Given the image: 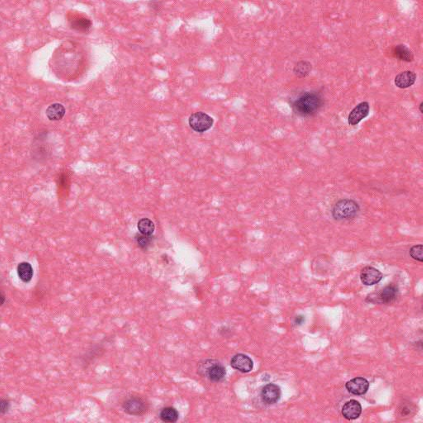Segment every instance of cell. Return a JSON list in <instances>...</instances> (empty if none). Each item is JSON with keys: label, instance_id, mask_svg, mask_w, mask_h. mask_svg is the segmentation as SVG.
<instances>
[{"label": "cell", "instance_id": "obj_1", "mask_svg": "<svg viewBox=\"0 0 423 423\" xmlns=\"http://www.w3.org/2000/svg\"><path fill=\"white\" fill-rule=\"evenodd\" d=\"M292 112L302 118L316 116L325 105V98L318 91H308L291 102Z\"/></svg>", "mask_w": 423, "mask_h": 423}, {"label": "cell", "instance_id": "obj_2", "mask_svg": "<svg viewBox=\"0 0 423 423\" xmlns=\"http://www.w3.org/2000/svg\"><path fill=\"white\" fill-rule=\"evenodd\" d=\"M360 212L359 204L353 200H340L333 206L332 215L338 222H350L356 218Z\"/></svg>", "mask_w": 423, "mask_h": 423}, {"label": "cell", "instance_id": "obj_3", "mask_svg": "<svg viewBox=\"0 0 423 423\" xmlns=\"http://www.w3.org/2000/svg\"><path fill=\"white\" fill-rule=\"evenodd\" d=\"M198 373L212 383L222 382L226 376L225 366L215 360H207L200 364Z\"/></svg>", "mask_w": 423, "mask_h": 423}, {"label": "cell", "instance_id": "obj_4", "mask_svg": "<svg viewBox=\"0 0 423 423\" xmlns=\"http://www.w3.org/2000/svg\"><path fill=\"white\" fill-rule=\"evenodd\" d=\"M400 296V290L395 284H390L381 290L378 294L370 295L366 298V302L378 304L390 305L396 302Z\"/></svg>", "mask_w": 423, "mask_h": 423}, {"label": "cell", "instance_id": "obj_5", "mask_svg": "<svg viewBox=\"0 0 423 423\" xmlns=\"http://www.w3.org/2000/svg\"><path fill=\"white\" fill-rule=\"evenodd\" d=\"M214 124V118L204 112H195L188 119V124L191 128L198 134H204L210 131Z\"/></svg>", "mask_w": 423, "mask_h": 423}, {"label": "cell", "instance_id": "obj_6", "mask_svg": "<svg viewBox=\"0 0 423 423\" xmlns=\"http://www.w3.org/2000/svg\"><path fill=\"white\" fill-rule=\"evenodd\" d=\"M124 412L131 416H142L148 411V404L140 398L132 397L122 404Z\"/></svg>", "mask_w": 423, "mask_h": 423}, {"label": "cell", "instance_id": "obj_7", "mask_svg": "<svg viewBox=\"0 0 423 423\" xmlns=\"http://www.w3.org/2000/svg\"><path fill=\"white\" fill-rule=\"evenodd\" d=\"M370 114V104L368 102H362L352 110L348 116V124L350 126H357Z\"/></svg>", "mask_w": 423, "mask_h": 423}, {"label": "cell", "instance_id": "obj_8", "mask_svg": "<svg viewBox=\"0 0 423 423\" xmlns=\"http://www.w3.org/2000/svg\"><path fill=\"white\" fill-rule=\"evenodd\" d=\"M282 396L281 388L274 384H269L262 388L260 397L262 401L266 405H274L280 400Z\"/></svg>", "mask_w": 423, "mask_h": 423}, {"label": "cell", "instance_id": "obj_9", "mask_svg": "<svg viewBox=\"0 0 423 423\" xmlns=\"http://www.w3.org/2000/svg\"><path fill=\"white\" fill-rule=\"evenodd\" d=\"M231 366L240 373H250L254 368V362L246 354H238L231 360Z\"/></svg>", "mask_w": 423, "mask_h": 423}, {"label": "cell", "instance_id": "obj_10", "mask_svg": "<svg viewBox=\"0 0 423 423\" xmlns=\"http://www.w3.org/2000/svg\"><path fill=\"white\" fill-rule=\"evenodd\" d=\"M383 278V274L374 267H364L360 272V280L366 286H374L378 284Z\"/></svg>", "mask_w": 423, "mask_h": 423}, {"label": "cell", "instance_id": "obj_11", "mask_svg": "<svg viewBox=\"0 0 423 423\" xmlns=\"http://www.w3.org/2000/svg\"><path fill=\"white\" fill-rule=\"evenodd\" d=\"M346 388L348 392L356 396L366 394L370 388V383L364 378H356L347 382Z\"/></svg>", "mask_w": 423, "mask_h": 423}, {"label": "cell", "instance_id": "obj_12", "mask_svg": "<svg viewBox=\"0 0 423 423\" xmlns=\"http://www.w3.org/2000/svg\"><path fill=\"white\" fill-rule=\"evenodd\" d=\"M416 78H418V76L415 72L406 70V72H401L395 77L394 84L400 90H406V88H411L412 86L415 84Z\"/></svg>", "mask_w": 423, "mask_h": 423}, {"label": "cell", "instance_id": "obj_13", "mask_svg": "<svg viewBox=\"0 0 423 423\" xmlns=\"http://www.w3.org/2000/svg\"><path fill=\"white\" fill-rule=\"evenodd\" d=\"M362 414V404L356 400H350L343 406L342 415L347 420L359 418Z\"/></svg>", "mask_w": 423, "mask_h": 423}, {"label": "cell", "instance_id": "obj_14", "mask_svg": "<svg viewBox=\"0 0 423 423\" xmlns=\"http://www.w3.org/2000/svg\"><path fill=\"white\" fill-rule=\"evenodd\" d=\"M392 54L394 58L400 60L401 62L411 63L414 60V54L411 49L404 44L395 46L392 48Z\"/></svg>", "mask_w": 423, "mask_h": 423}, {"label": "cell", "instance_id": "obj_15", "mask_svg": "<svg viewBox=\"0 0 423 423\" xmlns=\"http://www.w3.org/2000/svg\"><path fill=\"white\" fill-rule=\"evenodd\" d=\"M66 108L60 104H53L46 110V114L50 121L56 122L62 120L66 115Z\"/></svg>", "mask_w": 423, "mask_h": 423}, {"label": "cell", "instance_id": "obj_16", "mask_svg": "<svg viewBox=\"0 0 423 423\" xmlns=\"http://www.w3.org/2000/svg\"><path fill=\"white\" fill-rule=\"evenodd\" d=\"M312 72V64L308 60H300L295 64L294 74L298 78H306Z\"/></svg>", "mask_w": 423, "mask_h": 423}, {"label": "cell", "instance_id": "obj_17", "mask_svg": "<svg viewBox=\"0 0 423 423\" xmlns=\"http://www.w3.org/2000/svg\"><path fill=\"white\" fill-rule=\"evenodd\" d=\"M18 274L24 283H29L34 278V269L28 262H22L18 266Z\"/></svg>", "mask_w": 423, "mask_h": 423}, {"label": "cell", "instance_id": "obj_18", "mask_svg": "<svg viewBox=\"0 0 423 423\" xmlns=\"http://www.w3.org/2000/svg\"><path fill=\"white\" fill-rule=\"evenodd\" d=\"M180 418L178 412L172 406H168L162 409L160 414V418L162 422L168 423L177 422Z\"/></svg>", "mask_w": 423, "mask_h": 423}, {"label": "cell", "instance_id": "obj_19", "mask_svg": "<svg viewBox=\"0 0 423 423\" xmlns=\"http://www.w3.org/2000/svg\"><path fill=\"white\" fill-rule=\"evenodd\" d=\"M138 230L140 234L144 236H152L154 234L156 226L154 222L148 218H143L138 222Z\"/></svg>", "mask_w": 423, "mask_h": 423}, {"label": "cell", "instance_id": "obj_20", "mask_svg": "<svg viewBox=\"0 0 423 423\" xmlns=\"http://www.w3.org/2000/svg\"><path fill=\"white\" fill-rule=\"evenodd\" d=\"M72 26L77 31L88 32L92 26V22L86 18H77L72 22Z\"/></svg>", "mask_w": 423, "mask_h": 423}, {"label": "cell", "instance_id": "obj_21", "mask_svg": "<svg viewBox=\"0 0 423 423\" xmlns=\"http://www.w3.org/2000/svg\"><path fill=\"white\" fill-rule=\"evenodd\" d=\"M136 240L138 246L140 249H142V250H148V248H150V246L152 245V236H144L142 234L136 235Z\"/></svg>", "mask_w": 423, "mask_h": 423}, {"label": "cell", "instance_id": "obj_22", "mask_svg": "<svg viewBox=\"0 0 423 423\" xmlns=\"http://www.w3.org/2000/svg\"><path fill=\"white\" fill-rule=\"evenodd\" d=\"M423 246L422 245L414 246L410 250V256L415 260L419 262H423Z\"/></svg>", "mask_w": 423, "mask_h": 423}, {"label": "cell", "instance_id": "obj_23", "mask_svg": "<svg viewBox=\"0 0 423 423\" xmlns=\"http://www.w3.org/2000/svg\"><path fill=\"white\" fill-rule=\"evenodd\" d=\"M10 408V401H8V400H2L1 402H0V412H1V414H2V415H4V414H7Z\"/></svg>", "mask_w": 423, "mask_h": 423}, {"label": "cell", "instance_id": "obj_24", "mask_svg": "<svg viewBox=\"0 0 423 423\" xmlns=\"http://www.w3.org/2000/svg\"><path fill=\"white\" fill-rule=\"evenodd\" d=\"M305 322V318L304 316H298L295 318L294 320V324L295 325H297V326H301L302 324H304Z\"/></svg>", "mask_w": 423, "mask_h": 423}, {"label": "cell", "instance_id": "obj_25", "mask_svg": "<svg viewBox=\"0 0 423 423\" xmlns=\"http://www.w3.org/2000/svg\"><path fill=\"white\" fill-rule=\"evenodd\" d=\"M422 107H423V102H422L421 104H420V105H419V112H420V114H423Z\"/></svg>", "mask_w": 423, "mask_h": 423}, {"label": "cell", "instance_id": "obj_26", "mask_svg": "<svg viewBox=\"0 0 423 423\" xmlns=\"http://www.w3.org/2000/svg\"><path fill=\"white\" fill-rule=\"evenodd\" d=\"M1 300H2V302H1V305H2H2L4 304L5 302V296L4 295L2 294H1Z\"/></svg>", "mask_w": 423, "mask_h": 423}]
</instances>
